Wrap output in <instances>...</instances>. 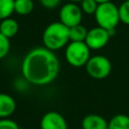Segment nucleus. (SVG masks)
<instances>
[{"instance_id":"0eeeda50","label":"nucleus","mask_w":129,"mask_h":129,"mask_svg":"<svg viewBox=\"0 0 129 129\" xmlns=\"http://www.w3.org/2000/svg\"><path fill=\"white\" fill-rule=\"evenodd\" d=\"M110 35L107 29L101 27V26H96L88 30V34L86 37L85 42L87 45L94 50H98L103 48L109 41Z\"/></svg>"},{"instance_id":"6e6552de","label":"nucleus","mask_w":129,"mask_h":129,"mask_svg":"<svg viewBox=\"0 0 129 129\" xmlns=\"http://www.w3.org/2000/svg\"><path fill=\"white\" fill-rule=\"evenodd\" d=\"M40 129H68V123L60 113L49 111L41 117Z\"/></svg>"},{"instance_id":"f8f14e48","label":"nucleus","mask_w":129,"mask_h":129,"mask_svg":"<svg viewBox=\"0 0 129 129\" xmlns=\"http://www.w3.org/2000/svg\"><path fill=\"white\" fill-rule=\"evenodd\" d=\"M108 129H129V116L117 114L108 122Z\"/></svg>"},{"instance_id":"4be33fe9","label":"nucleus","mask_w":129,"mask_h":129,"mask_svg":"<svg viewBox=\"0 0 129 129\" xmlns=\"http://www.w3.org/2000/svg\"><path fill=\"white\" fill-rule=\"evenodd\" d=\"M68 1H69V2H74V3H78V2L80 3V2H82L83 0H68Z\"/></svg>"},{"instance_id":"412c9836","label":"nucleus","mask_w":129,"mask_h":129,"mask_svg":"<svg viewBox=\"0 0 129 129\" xmlns=\"http://www.w3.org/2000/svg\"><path fill=\"white\" fill-rule=\"evenodd\" d=\"M98 4H102V3H106V2H110L111 0H95Z\"/></svg>"},{"instance_id":"9b49d317","label":"nucleus","mask_w":129,"mask_h":129,"mask_svg":"<svg viewBox=\"0 0 129 129\" xmlns=\"http://www.w3.org/2000/svg\"><path fill=\"white\" fill-rule=\"evenodd\" d=\"M18 29H19L18 22L11 17L5 18L0 21V32L8 38L14 37L17 34Z\"/></svg>"},{"instance_id":"a211bd4d","label":"nucleus","mask_w":129,"mask_h":129,"mask_svg":"<svg viewBox=\"0 0 129 129\" xmlns=\"http://www.w3.org/2000/svg\"><path fill=\"white\" fill-rule=\"evenodd\" d=\"M10 50V38L0 32V59L5 57Z\"/></svg>"},{"instance_id":"39448f33","label":"nucleus","mask_w":129,"mask_h":129,"mask_svg":"<svg viewBox=\"0 0 129 129\" xmlns=\"http://www.w3.org/2000/svg\"><path fill=\"white\" fill-rule=\"evenodd\" d=\"M85 67L88 75L96 80L106 79L112 71V64L109 58L101 54L91 56Z\"/></svg>"},{"instance_id":"6ab92c4d","label":"nucleus","mask_w":129,"mask_h":129,"mask_svg":"<svg viewBox=\"0 0 129 129\" xmlns=\"http://www.w3.org/2000/svg\"><path fill=\"white\" fill-rule=\"evenodd\" d=\"M18 124L9 118H1L0 119V129H19Z\"/></svg>"},{"instance_id":"ddd939ff","label":"nucleus","mask_w":129,"mask_h":129,"mask_svg":"<svg viewBox=\"0 0 129 129\" xmlns=\"http://www.w3.org/2000/svg\"><path fill=\"white\" fill-rule=\"evenodd\" d=\"M34 7L32 0H14V12L18 15H28Z\"/></svg>"},{"instance_id":"4468645a","label":"nucleus","mask_w":129,"mask_h":129,"mask_svg":"<svg viewBox=\"0 0 129 129\" xmlns=\"http://www.w3.org/2000/svg\"><path fill=\"white\" fill-rule=\"evenodd\" d=\"M88 34V29L81 23L70 27V40L71 41H85Z\"/></svg>"},{"instance_id":"5701e85b","label":"nucleus","mask_w":129,"mask_h":129,"mask_svg":"<svg viewBox=\"0 0 129 129\" xmlns=\"http://www.w3.org/2000/svg\"><path fill=\"white\" fill-rule=\"evenodd\" d=\"M19 129H25V128H21V127H20V128H19Z\"/></svg>"},{"instance_id":"f3484780","label":"nucleus","mask_w":129,"mask_h":129,"mask_svg":"<svg viewBox=\"0 0 129 129\" xmlns=\"http://www.w3.org/2000/svg\"><path fill=\"white\" fill-rule=\"evenodd\" d=\"M120 22L129 25V0H125L119 6Z\"/></svg>"},{"instance_id":"f03ea898","label":"nucleus","mask_w":129,"mask_h":129,"mask_svg":"<svg viewBox=\"0 0 129 129\" xmlns=\"http://www.w3.org/2000/svg\"><path fill=\"white\" fill-rule=\"evenodd\" d=\"M70 41V28L60 21L48 24L43 30V46L52 51L66 47Z\"/></svg>"},{"instance_id":"423d86ee","label":"nucleus","mask_w":129,"mask_h":129,"mask_svg":"<svg viewBox=\"0 0 129 129\" xmlns=\"http://www.w3.org/2000/svg\"><path fill=\"white\" fill-rule=\"evenodd\" d=\"M58 18L61 23L70 28L82 22L83 11L77 3L69 2L61 6L58 13Z\"/></svg>"},{"instance_id":"20e7f679","label":"nucleus","mask_w":129,"mask_h":129,"mask_svg":"<svg viewBox=\"0 0 129 129\" xmlns=\"http://www.w3.org/2000/svg\"><path fill=\"white\" fill-rule=\"evenodd\" d=\"M90 50L91 48L85 41H70L64 50L66 60L72 67H84L91 57Z\"/></svg>"},{"instance_id":"9d476101","label":"nucleus","mask_w":129,"mask_h":129,"mask_svg":"<svg viewBox=\"0 0 129 129\" xmlns=\"http://www.w3.org/2000/svg\"><path fill=\"white\" fill-rule=\"evenodd\" d=\"M16 110V103L12 96L0 93V119L9 118Z\"/></svg>"},{"instance_id":"f257e3e1","label":"nucleus","mask_w":129,"mask_h":129,"mask_svg":"<svg viewBox=\"0 0 129 129\" xmlns=\"http://www.w3.org/2000/svg\"><path fill=\"white\" fill-rule=\"evenodd\" d=\"M60 63L55 53L46 47L29 50L22 59L21 74L31 85L45 86L58 76Z\"/></svg>"},{"instance_id":"2eb2a0df","label":"nucleus","mask_w":129,"mask_h":129,"mask_svg":"<svg viewBox=\"0 0 129 129\" xmlns=\"http://www.w3.org/2000/svg\"><path fill=\"white\" fill-rule=\"evenodd\" d=\"M14 12V0H0V20L8 18Z\"/></svg>"},{"instance_id":"1a4fd4ad","label":"nucleus","mask_w":129,"mask_h":129,"mask_svg":"<svg viewBox=\"0 0 129 129\" xmlns=\"http://www.w3.org/2000/svg\"><path fill=\"white\" fill-rule=\"evenodd\" d=\"M83 129H108V121L101 115L89 114L82 120Z\"/></svg>"},{"instance_id":"dca6fc26","label":"nucleus","mask_w":129,"mask_h":129,"mask_svg":"<svg viewBox=\"0 0 129 129\" xmlns=\"http://www.w3.org/2000/svg\"><path fill=\"white\" fill-rule=\"evenodd\" d=\"M98 3L95 0H83L80 2V7L83 11V13L87 15H94L97 8H98Z\"/></svg>"},{"instance_id":"aec40b11","label":"nucleus","mask_w":129,"mask_h":129,"mask_svg":"<svg viewBox=\"0 0 129 129\" xmlns=\"http://www.w3.org/2000/svg\"><path fill=\"white\" fill-rule=\"evenodd\" d=\"M40 4L47 8V9H52V8H55L56 6H58L60 0H39Z\"/></svg>"},{"instance_id":"7ed1b4c3","label":"nucleus","mask_w":129,"mask_h":129,"mask_svg":"<svg viewBox=\"0 0 129 129\" xmlns=\"http://www.w3.org/2000/svg\"><path fill=\"white\" fill-rule=\"evenodd\" d=\"M94 16L98 26L107 30L115 29L120 22L119 7H117L112 1L99 4Z\"/></svg>"}]
</instances>
